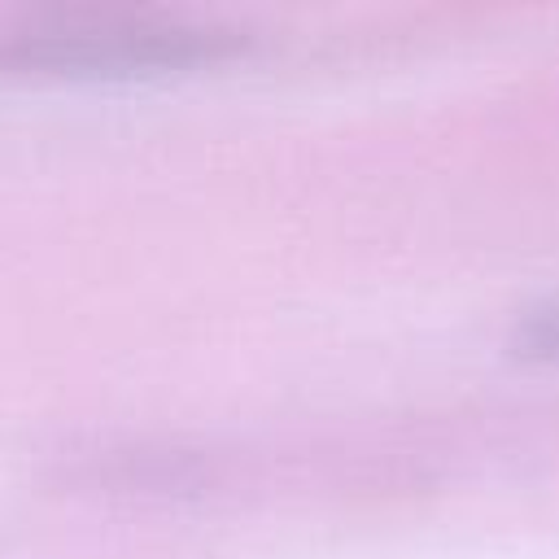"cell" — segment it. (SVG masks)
I'll return each mask as SVG.
<instances>
[{"label":"cell","instance_id":"2","mask_svg":"<svg viewBox=\"0 0 559 559\" xmlns=\"http://www.w3.org/2000/svg\"><path fill=\"white\" fill-rule=\"evenodd\" d=\"M515 349L537 362H559V297L533 306L515 328Z\"/></svg>","mask_w":559,"mask_h":559},{"label":"cell","instance_id":"1","mask_svg":"<svg viewBox=\"0 0 559 559\" xmlns=\"http://www.w3.org/2000/svg\"><path fill=\"white\" fill-rule=\"evenodd\" d=\"M240 31L166 13H70L0 39V66L52 74H135L218 61L240 48Z\"/></svg>","mask_w":559,"mask_h":559}]
</instances>
